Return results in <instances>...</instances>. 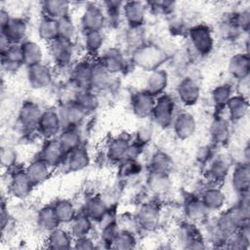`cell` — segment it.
I'll use <instances>...</instances> for the list:
<instances>
[{
  "label": "cell",
  "mask_w": 250,
  "mask_h": 250,
  "mask_svg": "<svg viewBox=\"0 0 250 250\" xmlns=\"http://www.w3.org/2000/svg\"><path fill=\"white\" fill-rule=\"evenodd\" d=\"M165 52L157 46L139 47L133 56L134 62L147 71L158 69V66L165 61Z\"/></svg>",
  "instance_id": "6da1fadb"
},
{
  "label": "cell",
  "mask_w": 250,
  "mask_h": 250,
  "mask_svg": "<svg viewBox=\"0 0 250 250\" xmlns=\"http://www.w3.org/2000/svg\"><path fill=\"white\" fill-rule=\"evenodd\" d=\"M174 110L175 102L173 98L167 94H162L155 100L151 115L158 126L166 128L174 120Z\"/></svg>",
  "instance_id": "7a4b0ae2"
},
{
  "label": "cell",
  "mask_w": 250,
  "mask_h": 250,
  "mask_svg": "<svg viewBox=\"0 0 250 250\" xmlns=\"http://www.w3.org/2000/svg\"><path fill=\"white\" fill-rule=\"evenodd\" d=\"M188 36L195 52L199 55H207L213 48L214 40L210 28L205 24H197L189 29Z\"/></svg>",
  "instance_id": "3957f363"
},
{
  "label": "cell",
  "mask_w": 250,
  "mask_h": 250,
  "mask_svg": "<svg viewBox=\"0 0 250 250\" xmlns=\"http://www.w3.org/2000/svg\"><path fill=\"white\" fill-rule=\"evenodd\" d=\"M26 30V22L21 18L10 17L5 23L1 24L2 39L9 45L21 44L24 41Z\"/></svg>",
  "instance_id": "277c9868"
},
{
  "label": "cell",
  "mask_w": 250,
  "mask_h": 250,
  "mask_svg": "<svg viewBox=\"0 0 250 250\" xmlns=\"http://www.w3.org/2000/svg\"><path fill=\"white\" fill-rule=\"evenodd\" d=\"M50 44V55L59 66L68 65L74 56V45L71 40L57 38Z\"/></svg>",
  "instance_id": "5b68a950"
},
{
  "label": "cell",
  "mask_w": 250,
  "mask_h": 250,
  "mask_svg": "<svg viewBox=\"0 0 250 250\" xmlns=\"http://www.w3.org/2000/svg\"><path fill=\"white\" fill-rule=\"evenodd\" d=\"M104 9L96 4H88L81 17V26L85 32L101 31L105 23Z\"/></svg>",
  "instance_id": "8992f818"
},
{
  "label": "cell",
  "mask_w": 250,
  "mask_h": 250,
  "mask_svg": "<svg viewBox=\"0 0 250 250\" xmlns=\"http://www.w3.org/2000/svg\"><path fill=\"white\" fill-rule=\"evenodd\" d=\"M57 112L63 129L77 128L87 114L75 104L74 101L63 104Z\"/></svg>",
  "instance_id": "52a82bcc"
},
{
  "label": "cell",
  "mask_w": 250,
  "mask_h": 250,
  "mask_svg": "<svg viewBox=\"0 0 250 250\" xmlns=\"http://www.w3.org/2000/svg\"><path fill=\"white\" fill-rule=\"evenodd\" d=\"M42 112L43 111L40 109V106L37 104L29 101L24 102L19 112V123L22 130H37V125Z\"/></svg>",
  "instance_id": "ba28073f"
},
{
  "label": "cell",
  "mask_w": 250,
  "mask_h": 250,
  "mask_svg": "<svg viewBox=\"0 0 250 250\" xmlns=\"http://www.w3.org/2000/svg\"><path fill=\"white\" fill-rule=\"evenodd\" d=\"M62 123L57 111L48 109L42 112L37 125V132L46 140L54 139L62 129Z\"/></svg>",
  "instance_id": "9c48e42d"
},
{
  "label": "cell",
  "mask_w": 250,
  "mask_h": 250,
  "mask_svg": "<svg viewBox=\"0 0 250 250\" xmlns=\"http://www.w3.org/2000/svg\"><path fill=\"white\" fill-rule=\"evenodd\" d=\"M65 151L61 146L58 139L46 140L44 146L39 152V158L45 161L52 168L62 165L65 156Z\"/></svg>",
  "instance_id": "30bf717a"
},
{
  "label": "cell",
  "mask_w": 250,
  "mask_h": 250,
  "mask_svg": "<svg viewBox=\"0 0 250 250\" xmlns=\"http://www.w3.org/2000/svg\"><path fill=\"white\" fill-rule=\"evenodd\" d=\"M146 4L140 1L125 2L122 7V15L131 27H141L146 19Z\"/></svg>",
  "instance_id": "8fae6325"
},
{
  "label": "cell",
  "mask_w": 250,
  "mask_h": 250,
  "mask_svg": "<svg viewBox=\"0 0 250 250\" xmlns=\"http://www.w3.org/2000/svg\"><path fill=\"white\" fill-rule=\"evenodd\" d=\"M33 187L25 170H16L13 172L9 183V191L13 196L25 198L31 192Z\"/></svg>",
  "instance_id": "7c38bea8"
},
{
  "label": "cell",
  "mask_w": 250,
  "mask_h": 250,
  "mask_svg": "<svg viewBox=\"0 0 250 250\" xmlns=\"http://www.w3.org/2000/svg\"><path fill=\"white\" fill-rule=\"evenodd\" d=\"M53 74L51 69L44 63L40 62L31 66H27V80L31 87L42 89L50 85Z\"/></svg>",
  "instance_id": "4fadbf2b"
},
{
  "label": "cell",
  "mask_w": 250,
  "mask_h": 250,
  "mask_svg": "<svg viewBox=\"0 0 250 250\" xmlns=\"http://www.w3.org/2000/svg\"><path fill=\"white\" fill-rule=\"evenodd\" d=\"M155 98L146 91L135 93L132 96L131 106L134 114L139 118H146L152 113Z\"/></svg>",
  "instance_id": "5bb4252c"
},
{
  "label": "cell",
  "mask_w": 250,
  "mask_h": 250,
  "mask_svg": "<svg viewBox=\"0 0 250 250\" xmlns=\"http://www.w3.org/2000/svg\"><path fill=\"white\" fill-rule=\"evenodd\" d=\"M94 63L87 61L78 62L71 71V79L73 84L79 90H91V78Z\"/></svg>",
  "instance_id": "9a60e30c"
},
{
  "label": "cell",
  "mask_w": 250,
  "mask_h": 250,
  "mask_svg": "<svg viewBox=\"0 0 250 250\" xmlns=\"http://www.w3.org/2000/svg\"><path fill=\"white\" fill-rule=\"evenodd\" d=\"M90 158L87 149L84 146H79L65 154L62 164H64L68 171L76 172L87 167Z\"/></svg>",
  "instance_id": "2e32d148"
},
{
  "label": "cell",
  "mask_w": 250,
  "mask_h": 250,
  "mask_svg": "<svg viewBox=\"0 0 250 250\" xmlns=\"http://www.w3.org/2000/svg\"><path fill=\"white\" fill-rule=\"evenodd\" d=\"M23 65L21 44H12L2 50V67L7 72L17 71Z\"/></svg>",
  "instance_id": "e0dca14e"
},
{
  "label": "cell",
  "mask_w": 250,
  "mask_h": 250,
  "mask_svg": "<svg viewBox=\"0 0 250 250\" xmlns=\"http://www.w3.org/2000/svg\"><path fill=\"white\" fill-rule=\"evenodd\" d=\"M177 94L182 104L186 105H192L198 101L199 87L193 79L186 77L179 83Z\"/></svg>",
  "instance_id": "ac0fdd59"
},
{
  "label": "cell",
  "mask_w": 250,
  "mask_h": 250,
  "mask_svg": "<svg viewBox=\"0 0 250 250\" xmlns=\"http://www.w3.org/2000/svg\"><path fill=\"white\" fill-rule=\"evenodd\" d=\"M176 135L181 139L189 138L196 129V121L189 112H181L172 122Z\"/></svg>",
  "instance_id": "d6986e66"
},
{
  "label": "cell",
  "mask_w": 250,
  "mask_h": 250,
  "mask_svg": "<svg viewBox=\"0 0 250 250\" xmlns=\"http://www.w3.org/2000/svg\"><path fill=\"white\" fill-rule=\"evenodd\" d=\"M52 167L45 161L37 157L24 170L33 186H37L46 181L50 175Z\"/></svg>",
  "instance_id": "ffe728a7"
},
{
  "label": "cell",
  "mask_w": 250,
  "mask_h": 250,
  "mask_svg": "<svg viewBox=\"0 0 250 250\" xmlns=\"http://www.w3.org/2000/svg\"><path fill=\"white\" fill-rule=\"evenodd\" d=\"M99 62L109 73H115V72L122 71L126 62L122 53L118 49L110 48L103 54L102 59Z\"/></svg>",
  "instance_id": "44dd1931"
},
{
  "label": "cell",
  "mask_w": 250,
  "mask_h": 250,
  "mask_svg": "<svg viewBox=\"0 0 250 250\" xmlns=\"http://www.w3.org/2000/svg\"><path fill=\"white\" fill-rule=\"evenodd\" d=\"M249 166L247 163L235 166L231 174V185L233 189L241 195L246 194L249 189Z\"/></svg>",
  "instance_id": "7402d4cb"
},
{
  "label": "cell",
  "mask_w": 250,
  "mask_h": 250,
  "mask_svg": "<svg viewBox=\"0 0 250 250\" xmlns=\"http://www.w3.org/2000/svg\"><path fill=\"white\" fill-rule=\"evenodd\" d=\"M69 8V3L62 0H50L44 1L42 3V11L44 17H48L57 21L68 17Z\"/></svg>",
  "instance_id": "603a6c76"
},
{
  "label": "cell",
  "mask_w": 250,
  "mask_h": 250,
  "mask_svg": "<svg viewBox=\"0 0 250 250\" xmlns=\"http://www.w3.org/2000/svg\"><path fill=\"white\" fill-rule=\"evenodd\" d=\"M168 84V75L167 72L163 69H155L151 71L147 81L146 91L153 96L154 98L163 94L165 88Z\"/></svg>",
  "instance_id": "cb8c5ba5"
},
{
  "label": "cell",
  "mask_w": 250,
  "mask_h": 250,
  "mask_svg": "<svg viewBox=\"0 0 250 250\" xmlns=\"http://www.w3.org/2000/svg\"><path fill=\"white\" fill-rule=\"evenodd\" d=\"M23 64L31 66L42 62L43 52L41 47L33 41H23L21 44Z\"/></svg>",
  "instance_id": "d4e9b609"
},
{
  "label": "cell",
  "mask_w": 250,
  "mask_h": 250,
  "mask_svg": "<svg viewBox=\"0 0 250 250\" xmlns=\"http://www.w3.org/2000/svg\"><path fill=\"white\" fill-rule=\"evenodd\" d=\"M249 69V57L247 54H236L229 61V71L237 80L248 77Z\"/></svg>",
  "instance_id": "484cf974"
},
{
  "label": "cell",
  "mask_w": 250,
  "mask_h": 250,
  "mask_svg": "<svg viewBox=\"0 0 250 250\" xmlns=\"http://www.w3.org/2000/svg\"><path fill=\"white\" fill-rule=\"evenodd\" d=\"M229 161L222 155H218L211 158L210 164L208 166L207 175L209 179L213 182L224 181L229 172Z\"/></svg>",
  "instance_id": "4316f807"
},
{
  "label": "cell",
  "mask_w": 250,
  "mask_h": 250,
  "mask_svg": "<svg viewBox=\"0 0 250 250\" xmlns=\"http://www.w3.org/2000/svg\"><path fill=\"white\" fill-rule=\"evenodd\" d=\"M38 35L42 40L47 41L49 43L59 38V21L43 16L42 20L38 24Z\"/></svg>",
  "instance_id": "83f0119b"
},
{
  "label": "cell",
  "mask_w": 250,
  "mask_h": 250,
  "mask_svg": "<svg viewBox=\"0 0 250 250\" xmlns=\"http://www.w3.org/2000/svg\"><path fill=\"white\" fill-rule=\"evenodd\" d=\"M137 220L142 228L146 229H153L159 221V210L152 204L144 205L138 213Z\"/></svg>",
  "instance_id": "f1b7e54d"
},
{
  "label": "cell",
  "mask_w": 250,
  "mask_h": 250,
  "mask_svg": "<svg viewBox=\"0 0 250 250\" xmlns=\"http://www.w3.org/2000/svg\"><path fill=\"white\" fill-rule=\"evenodd\" d=\"M226 107L228 108L229 117L232 120H240L248 111V102L246 98L236 95L229 100Z\"/></svg>",
  "instance_id": "f546056e"
},
{
  "label": "cell",
  "mask_w": 250,
  "mask_h": 250,
  "mask_svg": "<svg viewBox=\"0 0 250 250\" xmlns=\"http://www.w3.org/2000/svg\"><path fill=\"white\" fill-rule=\"evenodd\" d=\"M200 200L207 210H219L225 204V194L219 188H210L203 191Z\"/></svg>",
  "instance_id": "4dcf8cb0"
},
{
  "label": "cell",
  "mask_w": 250,
  "mask_h": 250,
  "mask_svg": "<svg viewBox=\"0 0 250 250\" xmlns=\"http://www.w3.org/2000/svg\"><path fill=\"white\" fill-rule=\"evenodd\" d=\"M73 101L86 113L94 111L99 105V99L91 90H79Z\"/></svg>",
  "instance_id": "1f68e13d"
},
{
  "label": "cell",
  "mask_w": 250,
  "mask_h": 250,
  "mask_svg": "<svg viewBox=\"0 0 250 250\" xmlns=\"http://www.w3.org/2000/svg\"><path fill=\"white\" fill-rule=\"evenodd\" d=\"M60 222L55 214L53 206L42 208L37 215V226L39 229L47 231H52L58 228Z\"/></svg>",
  "instance_id": "d6a6232c"
},
{
  "label": "cell",
  "mask_w": 250,
  "mask_h": 250,
  "mask_svg": "<svg viewBox=\"0 0 250 250\" xmlns=\"http://www.w3.org/2000/svg\"><path fill=\"white\" fill-rule=\"evenodd\" d=\"M69 225L70 234L75 237H80L89 233L92 227V220L85 213H81L76 215Z\"/></svg>",
  "instance_id": "836d02e7"
},
{
  "label": "cell",
  "mask_w": 250,
  "mask_h": 250,
  "mask_svg": "<svg viewBox=\"0 0 250 250\" xmlns=\"http://www.w3.org/2000/svg\"><path fill=\"white\" fill-rule=\"evenodd\" d=\"M71 234L62 229L56 228L50 231L48 236V243L50 248H69L71 245Z\"/></svg>",
  "instance_id": "e575fe53"
},
{
  "label": "cell",
  "mask_w": 250,
  "mask_h": 250,
  "mask_svg": "<svg viewBox=\"0 0 250 250\" xmlns=\"http://www.w3.org/2000/svg\"><path fill=\"white\" fill-rule=\"evenodd\" d=\"M85 213L92 221L101 222L108 211L105 203L101 198H91L85 205Z\"/></svg>",
  "instance_id": "d590c367"
},
{
  "label": "cell",
  "mask_w": 250,
  "mask_h": 250,
  "mask_svg": "<svg viewBox=\"0 0 250 250\" xmlns=\"http://www.w3.org/2000/svg\"><path fill=\"white\" fill-rule=\"evenodd\" d=\"M53 209L55 211V214L61 223H70L72 219L76 216L75 208L73 204L66 200V199H61L58 200L54 205Z\"/></svg>",
  "instance_id": "8d00e7d4"
},
{
  "label": "cell",
  "mask_w": 250,
  "mask_h": 250,
  "mask_svg": "<svg viewBox=\"0 0 250 250\" xmlns=\"http://www.w3.org/2000/svg\"><path fill=\"white\" fill-rule=\"evenodd\" d=\"M61 146H62L65 153L81 146V139L76 128L63 129L58 138Z\"/></svg>",
  "instance_id": "74e56055"
},
{
  "label": "cell",
  "mask_w": 250,
  "mask_h": 250,
  "mask_svg": "<svg viewBox=\"0 0 250 250\" xmlns=\"http://www.w3.org/2000/svg\"><path fill=\"white\" fill-rule=\"evenodd\" d=\"M129 145H130L129 140L126 138L118 137V138L112 140L108 146L107 156L110 159L115 160V161L124 160L126 157V152H127Z\"/></svg>",
  "instance_id": "f35d334b"
},
{
  "label": "cell",
  "mask_w": 250,
  "mask_h": 250,
  "mask_svg": "<svg viewBox=\"0 0 250 250\" xmlns=\"http://www.w3.org/2000/svg\"><path fill=\"white\" fill-rule=\"evenodd\" d=\"M104 44L102 31H88L84 35V46L90 55L97 54Z\"/></svg>",
  "instance_id": "ab89813d"
},
{
  "label": "cell",
  "mask_w": 250,
  "mask_h": 250,
  "mask_svg": "<svg viewBox=\"0 0 250 250\" xmlns=\"http://www.w3.org/2000/svg\"><path fill=\"white\" fill-rule=\"evenodd\" d=\"M207 211L208 210L203 205L202 201L197 198L190 199L186 204L187 217H188L191 221H201L202 219H204Z\"/></svg>",
  "instance_id": "60d3db41"
},
{
  "label": "cell",
  "mask_w": 250,
  "mask_h": 250,
  "mask_svg": "<svg viewBox=\"0 0 250 250\" xmlns=\"http://www.w3.org/2000/svg\"><path fill=\"white\" fill-rule=\"evenodd\" d=\"M229 132V131L228 122L221 117L215 119L210 127L211 137L213 141L217 144L224 143L228 139Z\"/></svg>",
  "instance_id": "b9f144b4"
},
{
  "label": "cell",
  "mask_w": 250,
  "mask_h": 250,
  "mask_svg": "<svg viewBox=\"0 0 250 250\" xmlns=\"http://www.w3.org/2000/svg\"><path fill=\"white\" fill-rule=\"evenodd\" d=\"M231 98V87L228 84L220 85L212 91V101L216 108L226 107L229 100Z\"/></svg>",
  "instance_id": "7bdbcfd3"
},
{
  "label": "cell",
  "mask_w": 250,
  "mask_h": 250,
  "mask_svg": "<svg viewBox=\"0 0 250 250\" xmlns=\"http://www.w3.org/2000/svg\"><path fill=\"white\" fill-rule=\"evenodd\" d=\"M104 13L105 16V21L111 24L117 23L119 21L120 16L122 15L123 2L118 1H106L103 3Z\"/></svg>",
  "instance_id": "ee69618b"
},
{
  "label": "cell",
  "mask_w": 250,
  "mask_h": 250,
  "mask_svg": "<svg viewBox=\"0 0 250 250\" xmlns=\"http://www.w3.org/2000/svg\"><path fill=\"white\" fill-rule=\"evenodd\" d=\"M151 173L158 174V175H167L168 171L171 167V161L168 155L163 152H158L153 155L151 159Z\"/></svg>",
  "instance_id": "f6af8a7d"
},
{
  "label": "cell",
  "mask_w": 250,
  "mask_h": 250,
  "mask_svg": "<svg viewBox=\"0 0 250 250\" xmlns=\"http://www.w3.org/2000/svg\"><path fill=\"white\" fill-rule=\"evenodd\" d=\"M59 31L60 37L67 40H73L76 35V26L72 21L70 16L65 17L59 21Z\"/></svg>",
  "instance_id": "bcb514c9"
},
{
  "label": "cell",
  "mask_w": 250,
  "mask_h": 250,
  "mask_svg": "<svg viewBox=\"0 0 250 250\" xmlns=\"http://www.w3.org/2000/svg\"><path fill=\"white\" fill-rule=\"evenodd\" d=\"M136 243L135 236L133 235L132 232L128 230H122L118 231L117 235L112 241L113 247L115 248H121V249H127V248H132L134 247Z\"/></svg>",
  "instance_id": "7dc6e473"
},
{
  "label": "cell",
  "mask_w": 250,
  "mask_h": 250,
  "mask_svg": "<svg viewBox=\"0 0 250 250\" xmlns=\"http://www.w3.org/2000/svg\"><path fill=\"white\" fill-rule=\"evenodd\" d=\"M120 166V174L123 177H131L137 175L142 167L136 161V159H124Z\"/></svg>",
  "instance_id": "c3c4849f"
},
{
  "label": "cell",
  "mask_w": 250,
  "mask_h": 250,
  "mask_svg": "<svg viewBox=\"0 0 250 250\" xmlns=\"http://www.w3.org/2000/svg\"><path fill=\"white\" fill-rule=\"evenodd\" d=\"M17 162V152L12 147L1 148V163L7 168L14 167Z\"/></svg>",
  "instance_id": "681fc988"
},
{
  "label": "cell",
  "mask_w": 250,
  "mask_h": 250,
  "mask_svg": "<svg viewBox=\"0 0 250 250\" xmlns=\"http://www.w3.org/2000/svg\"><path fill=\"white\" fill-rule=\"evenodd\" d=\"M151 129L149 127H143L141 128L138 133H137V139H136V142H138L139 144L141 145H145L146 143L149 142L150 140V137H151Z\"/></svg>",
  "instance_id": "f907efd6"
},
{
  "label": "cell",
  "mask_w": 250,
  "mask_h": 250,
  "mask_svg": "<svg viewBox=\"0 0 250 250\" xmlns=\"http://www.w3.org/2000/svg\"><path fill=\"white\" fill-rule=\"evenodd\" d=\"M75 247L80 249H91V248H94L95 245L90 237H88L87 235H84V236L76 237Z\"/></svg>",
  "instance_id": "816d5d0a"
}]
</instances>
